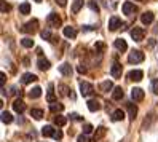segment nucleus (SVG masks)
I'll list each match as a JSON object with an SVG mask.
<instances>
[{"mask_svg":"<svg viewBox=\"0 0 158 142\" xmlns=\"http://www.w3.org/2000/svg\"><path fill=\"white\" fill-rule=\"evenodd\" d=\"M86 106H88V110H89V112H98V110L101 109V104H99L98 99H89V101L86 102Z\"/></svg>","mask_w":158,"mask_h":142,"instance_id":"12","label":"nucleus"},{"mask_svg":"<svg viewBox=\"0 0 158 142\" xmlns=\"http://www.w3.org/2000/svg\"><path fill=\"white\" fill-rule=\"evenodd\" d=\"M123 90H122V86H117V88H114V93H112V98L115 99V101H120L123 98Z\"/></svg>","mask_w":158,"mask_h":142,"instance_id":"25","label":"nucleus"},{"mask_svg":"<svg viewBox=\"0 0 158 142\" xmlns=\"http://www.w3.org/2000/svg\"><path fill=\"white\" fill-rule=\"evenodd\" d=\"M88 6L91 8L93 11H96V13L99 11V6H98V3L94 2V0H89V2H88Z\"/></svg>","mask_w":158,"mask_h":142,"instance_id":"35","label":"nucleus"},{"mask_svg":"<svg viewBox=\"0 0 158 142\" xmlns=\"http://www.w3.org/2000/svg\"><path fill=\"white\" fill-rule=\"evenodd\" d=\"M125 118V112L122 109H117L114 113H112V121H122Z\"/></svg>","mask_w":158,"mask_h":142,"instance_id":"19","label":"nucleus"},{"mask_svg":"<svg viewBox=\"0 0 158 142\" xmlns=\"http://www.w3.org/2000/svg\"><path fill=\"white\" fill-rule=\"evenodd\" d=\"M131 98L134 102H141L144 99V91L141 88H133L131 90Z\"/></svg>","mask_w":158,"mask_h":142,"instance_id":"9","label":"nucleus"},{"mask_svg":"<svg viewBox=\"0 0 158 142\" xmlns=\"http://www.w3.org/2000/svg\"><path fill=\"white\" fill-rule=\"evenodd\" d=\"M128 113H129V118H131V120L136 118V115H137V107H136V104H133V102L128 104Z\"/></svg>","mask_w":158,"mask_h":142,"instance_id":"20","label":"nucleus"},{"mask_svg":"<svg viewBox=\"0 0 158 142\" xmlns=\"http://www.w3.org/2000/svg\"><path fill=\"white\" fill-rule=\"evenodd\" d=\"M54 131H56V129H54L53 126H43V128H42V134H43L45 137H53Z\"/></svg>","mask_w":158,"mask_h":142,"instance_id":"22","label":"nucleus"},{"mask_svg":"<svg viewBox=\"0 0 158 142\" xmlns=\"http://www.w3.org/2000/svg\"><path fill=\"white\" fill-rule=\"evenodd\" d=\"M78 72H80V73H85V72H86V67H85L83 64H81V65H78Z\"/></svg>","mask_w":158,"mask_h":142,"instance_id":"45","label":"nucleus"},{"mask_svg":"<svg viewBox=\"0 0 158 142\" xmlns=\"http://www.w3.org/2000/svg\"><path fill=\"white\" fill-rule=\"evenodd\" d=\"M0 83H2V86L5 85V73H3V72L0 73Z\"/></svg>","mask_w":158,"mask_h":142,"instance_id":"46","label":"nucleus"},{"mask_svg":"<svg viewBox=\"0 0 158 142\" xmlns=\"http://www.w3.org/2000/svg\"><path fill=\"white\" fill-rule=\"evenodd\" d=\"M46 101H48L50 104L56 102V96H54V86H53V83L48 85V94H46Z\"/></svg>","mask_w":158,"mask_h":142,"instance_id":"16","label":"nucleus"},{"mask_svg":"<svg viewBox=\"0 0 158 142\" xmlns=\"http://www.w3.org/2000/svg\"><path fill=\"white\" fill-rule=\"evenodd\" d=\"M0 3H2V13H6V11H10V5H8V3H5L3 0H2V2H0Z\"/></svg>","mask_w":158,"mask_h":142,"instance_id":"40","label":"nucleus"},{"mask_svg":"<svg viewBox=\"0 0 158 142\" xmlns=\"http://www.w3.org/2000/svg\"><path fill=\"white\" fill-rule=\"evenodd\" d=\"M31 117H34L35 120H42L43 110H40V109H32V110H31Z\"/></svg>","mask_w":158,"mask_h":142,"instance_id":"30","label":"nucleus"},{"mask_svg":"<svg viewBox=\"0 0 158 142\" xmlns=\"http://www.w3.org/2000/svg\"><path fill=\"white\" fill-rule=\"evenodd\" d=\"M120 27H122V19H120L118 16H112L109 19V29L110 31H117V29H120Z\"/></svg>","mask_w":158,"mask_h":142,"instance_id":"6","label":"nucleus"},{"mask_svg":"<svg viewBox=\"0 0 158 142\" xmlns=\"http://www.w3.org/2000/svg\"><path fill=\"white\" fill-rule=\"evenodd\" d=\"M59 90H61V94H62V96H69V88L66 86V85H59Z\"/></svg>","mask_w":158,"mask_h":142,"instance_id":"37","label":"nucleus"},{"mask_svg":"<svg viewBox=\"0 0 158 142\" xmlns=\"http://www.w3.org/2000/svg\"><path fill=\"white\" fill-rule=\"evenodd\" d=\"M21 43H23L24 48H32V46H34V40L32 39H23Z\"/></svg>","mask_w":158,"mask_h":142,"instance_id":"33","label":"nucleus"},{"mask_svg":"<svg viewBox=\"0 0 158 142\" xmlns=\"http://www.w3.org/2000/svg\"><path fill=\"white\" fill-rule=\"evenodd\" d=\"M89 132H93V126L89 123H86V125L83 126V134H89Z\"/></svg>","mask_w":158,"mask_h":142,"instance_id":"36","label":"nucleus"},{"mask_svg":"<svg viewBox=\"0 0 158 142\" xmlns=\"http://www.w3.org/2000/svg\"><path fill=\"white\" fill-rule=\"evenodd\" d=\"M153 13L152 11H145V13H142L141 15V21H142V24H150L152 21H153Z\"/></svg>","mask_w":158,"mask_h":142,"instance_id":"15","label":"nucleus"},{"mask_svg":"<svg viewBox=\"0 0 158 142\" xmlns=\"http://www.w3.org/2000/svg\"><path fill=\"white\" fill-rule=\"evenodd\" d=\"M144 35H145V32H144V29L142 27H133V31H131V39L134 40V42H142L144 40Z\"/></svg>","mask_w":158,"mask_h":142,"instance_id":"3","label":"nucleus"},{"mask_svg":"<svg viewBox=\"0 0 158 142\" xmlns=\"http://www.w3.org/2000/svg\"><path fill=\"white\" fill-rule=\"evenodd\" d=\"M34 2H42V0H34Z\"/></svg>","mask_w":158,"mask_h":142,"instance_id":"47","label":"nucleus"},{"mask_svg":"<svg viewBox=\"0 0 158 142\" xmlns=\"http://www.w3.org/2000/svg\"><path fill=\"white\" fill-rule=\"evenodd\" d=\"M139 2H142V0H139Z\"/></svg>","mask_w":158,"mask_h":142,"instance_id":"48","label":"nucleus"},{"mask_svg":"<svg viewBox=\"0 0 158 142\" xmlns=\"http://www.w3.org/2000/svg\"><path fill=\"white\" fill-rule=\"evenodd\" d=\"M144 77V72L142 70H131L128 73V78L129 80H133V81H141Z\"/></svg>","mask_w":158,"mask_h":142,"instance_id":"10","label":"nucleus"},{"mask_svg":"<svg viewBox=\"0 0 158 142\" xmlns=\"http://www.w3.org/2000/svg\"><path fill=\"white\" fill-rule=\"evenodd\" d=\"M48 24L51 27H59L61 26V18L56 15V13H50L48 15Z\"/></svg>","mask_w":158,"mask_h":142,"instance_id":"8","label":"nucleus"},{"mask_svg":"<svg viewBox=\"0 0 158 142\" xmlns=\"http://www.w3.org/2000/svg\"><path fill=\"white\" fill-rule=\"evenodd\" d=\"M40 35H42V39H43V40H51V39H53V35H51L50 31H42Z\"/></svg>","mask_w":158,"mask_h":142,"instance_id":"34","label":"nucleus"},{"mask_svg":"<svg viewBox=\"0 0 158 142\" xmlns=\"http://www.w3.org/2000/svg\"><path fill=\"white\" fill-rule=\"evenodd\" d=\"M122 10H123V13H125V15L131 16V15H134V13L137 11V6H136L133 2H125V3H123V6H122Z\"/></svg>","mask_w":158,"mask_h":142,"instance_id":"5","label":"nucleus"},{"mask_svg":"<svg viewBox=\"0 0 158 142\" xmlns=\"http://www.w3.org/2000/svg\"><path fill=\"white\" fill-rule=\"evenodd\" d=\"M37 26H39V21H37V19L29 21L27 24H24V26H23L21 32H24V34H34V32L37 31Z\"/></svg>","mask_w":158,"mask_h":142,"instance_id":"4","label":"nucleus"},{"mask_svg":"<svg viewBox=\"0 0 158 142\" xmlns=\"http://www.w3.org/2000/svg\"><path fill=\"white\" fill-rule=\"evenodd\" d=\"M40 96H42V88H39V86H35V88H32L29 91V98L31 99H37V98H40Z\"/></svg>","mask_w":158,"mask_h":142,"instance_id":"24","label":"nucleus"},{"mask_svg":"<svg viewBox=\"0 0 158 142\" xmlns=\"http://www.w3.org/2000/svg\"><path fill=\"white\" fill-rule=\"evenodd\" d=\"M99 88H101V91H104V93H109L110 90L114 88V85H112V81L106 80V81H102V83L99 85Z\"/></svg>","mask_w":158,"mask_h":142,"instance_id":"23","label":"nucleus"},{"mask_svg":"<svg viewBox=\"0 0 158 142\" xmlns=\"http://www.w3.org/2000/svg\"><path fill=\"white\" fill-rule=\"evenodd\" d=\"M53 139H56V140H61V139H62V132H61L59 129H56V131H54V134H53Z\"/></svg>","mask_w":158,"mask_h":142,"instance_id":"39","label":"nucleus"},{"mask_svg":"<svg viewBox=\"0 0 158 142\" xmlns=\"http://www.w3.org/2000/svg\"><path fill=\"white\" fill-rule=\"evenodd\" d=\"M78 142H89L88 140V137H86V134H81V136H78V139H77Z\"/></svg>","mask_w":158,"mask_h":142,"instance_id":"43","label":"nucleus"},{"mask_svg":"<svg viewBox=\"0 0 158 142\" xmlns=\"http://www.w3.org/2000/svg\"><path fill=\"white\" fill-rule=\"evenodd\" d=\"M66 123H67L66 117H62V115H56V117H54V125H56V126H64Z\"/></svg>","mask_w":158,"mask_h":142,"instance_id":"28","label":"nucleus"},{"mask_svg":"<svg viewBox=\"0 0 158 142\" xmlns=\"http://www.w3.org/2000/svg\"><path fill=\"white\" fill-rule=\"evenodd\" d=\"M81 6H83V0H75L72 5V13H78Z\"/></svg>","mask_w":158,"mask_h":142,"instance_id":"32","label":"nucleus"},{"mask_svg":"<svg viewBox=\"0 0 158 142\" xmlns=\"http://www.w3.org/2000/svg\"><path fill=\"white\" fill-rule=\"evenodd\" d=\"M152 91H153L155 94H158V78L152 80Z\"/></svg>","mask_w":158,"mask_h":142,"instance_id":"38","label":"nucleus"},{"mask_svg":"<svg viewBox=\"0 0 158 142\" xmlns=\"http://www.w3.org/2000/svg\"><path fill=\"white\" fill-rule=\"evenodd\" d=\"M13 109H15V112H18V113H23V112L26 110L24 101H23V99H16V101L13 102Z\"/></svg>","mask_w":158,"mask_h":142,"instance_id":"11","label":"nucleus"},{"mask_svg":"<svg viewBox=\"0 0 158 142\" xmlns=\"http://www.w3.org/2000/svg\"><path fill=\"white\" fill-rule=\"evenodd\" d=\"M56 3H58L59 6H66V3H67V0H56Z\"/></svg>","mask_w":158,"mask_h":142,"instance_id":"44","label":"nucleus"},{"mask_svg":"<svg viewBox=\"0 0 158 142\" xmlns=\"http://www.w3.org/2000/svg\"><path fill=\"white\" fill-rule=\"evenodd\" d=\"M122 72H123L122 64H120V62H114V64H112V69H110L112 77H114V78H120V77H122Z\"/></svg>","mask_w":158,"mask_h":142,"instance_id":"7","label":"nucleus"},{"mask_svg":"<svg viewBox=\"0 0 158 142\" xmlns=\"http://www.w3.org/2000/svg\"><path fill=\"white\" fill-rule=\"evenodd\" d=\"M37 65H39V69L40 70H48L50 67H51V64H50V61L48 59H45V58H39V61H37Z\"/></svg>","mask_w":158,"mask_h":142,"instance_id":"13","label":"nucleus"},{"mask_svg":"<svg viewBox=\"0 0 158 142\" xmlns=\"http://www.w3.org/2000/svg\"><path fill=\"white\" fill-rule=\"evenodd\" d=\"M13 121V117H11V113L10 112H2V123H5V125H10V123Z\"/></svg>","mask_w":158,"mask_h":142,"instance_id":"27","label":"nucleus"},{"mask_svg":"<svg viewBox=\"0 0 158 142\" xmlns=\"http://www.w3.org/2000/svg\"><path fill=\"white\" fill-rule=\"evenodd\" d=\"M94 48H96L98 51H102V50H104V43H101V42H98V43L94 45Z\"/></svg>","mask_w":158,"mask_h":142,"instance_id":"42","label":"nucleus"},{"mask_svg":"<svg viewBox=\"0 0 158 142\" xmlns=\"http://www.w3.org/2000/svg\"><path fill=\"white\" fill-rule=\"evenodd\" d=\"M104 134H106V128H104V126H99V128H98V131L94 132V139H93V142L99 140V139H101L102 136H104Z\"/></svg>","mask_w":158,"mask_h":142,"instance_id":"29","label":"nucleus"},{"mask_svg":"<svg viewBox=\"0 0 158 142\" xmlns=\"http://www.w3.org/2000/svg\"><path fill=\"white\" fill-rule=\"evenodd\" d=\"M64 35H66L67 39H75V37H77V31L73 29V27L67 26V27H64Z\"/></svg>","mask_w":158,"mask_h":142,"instance_id":"18","label":"nucleus"},{"mask_svg":"<svg viewBox=\"0 0 158 142\" xmlns=\"http://www.w3.org/2000/svg\"><path fill=\"white\" fill-rule=\"evenodd\" d=\"M144 59H145L144 53H142V51H139V50H134L133 53H129V56H128V61L131 62V64H137V62H142Z\"/></svg>","mask_w":158,"mask_h":142,"instance_id":"1","label":"nucleus"},{"mask_svg":"<svg viewBox=\"0 0 158 142\" xmlns=\"http://www.w3.org/2000/svg\"><path fill=\"white\" fill-rule=\"evenodd\" d=\"M50 110L53 113H59V112L64 110V106H62V104H59V102H53V104H50Z\"/></svg>","mask_w":158,"mask_h":142,"instance_id":"26","label":"nucleus"},{"mask_svg":"<svg viewBox=\"0 0 158 142\" xmlns=\"http://www.w3.org/2000/svg\"><path fill=\"white\" fill-rule=\"evenodd\" d=\"M70 118H72V120H77V121H81V120H83L78 113H70Z\"/></svg>","mask_w":158,"mask_h":142,"instance_id":"41","label":"nucleus"},{"mask_svg":"<svg viewBox=\"0 0 158 142\" xmlns=\"http://www.w3.org/2000/svg\"><path fill=\"white\" fill-rule=\"evenodd\" d=\"M35 80H37V75H34V73H24L23 75V83L24 85H29V83H32Z\"/></svg>","mask_w":158,"mask_h":142,"instance_id":"21","label":"nucleus"},{"mask_svg":"<svg viewBox=\"0 0 158 142\" xmlns=\"http://www.w3.org/2000/svg\"><path fill=\"white\" fill-rule=\"evenodd\" d=\"M59 72L64 75V77H70L72 75V65L70 64H62V65H59Z\"/></svg>","mask_w":158,"mask_h":142,"instance_id":"14","label":"nucleus"},{"mask_svg":"<svg viewBox=\"0 0 158 142\" xmlns=\"http://www.w3.org/2000/svg\"><path fill=\"white\" fill-rule=\"evenodd\" d=\"M114 45H115V48H117L118 51H126V50H128V45H126V42H125L123 39H117Z\"/></svg>","mask_w":158,"mask_h":142,"instance_id":"17","label":"nucleus"},{"mask_svg":"<svg viewBox=\"0 0 158 142\" xmlns=\"http://www.w3.org/2000/svg\"><path fill=\"white\" fill-rule=\"evenodd\" d=\"M19 11H21V15H29V13H31V5L27 3V2L21 3V5H19Z\"/></svg>","mask_w":158,"mask_h":142,"instance_id":"31","label":"nucleus"},{"mask_svg":"<svg viewBox=\"0 0 158 142\" xmlns=\"http://www.w3.org/2000/svg\"><path fill=\"white\" fill-rule=\"evenodd\" d=\"M93 91H94V86L88 81H81L80 83V94L81 96H91Z\"/></svg>","mask_w":158,"mask_h":142,"instance_id":"2","label":"nucleus"}]
</instances>
